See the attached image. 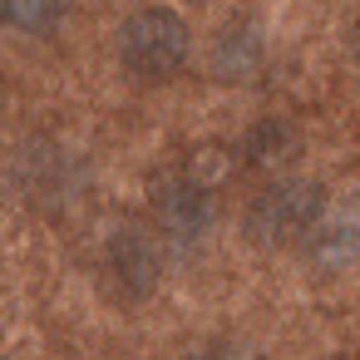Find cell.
Listing matches in <instances>:
<instances>
[{
	"label": "cell",
	"instance_id": "obj_1",
	"mask_svg": "<svg viewBox=\"0 0 360 360\" xmlns=\"http://www.w3.org/2000/svg\"><path fill=\"white\" fill-rule=\"evenodd\" d=\"M114 55L139 84H163L188 65L193 25L168 6H143L114 30Z\"/></svg>",
	"mask_w": 360,
	"mask_h": 360
},
{
	"label": "cell",
	"instance_id": "obj_2",
	"mask_svg": "<svg viewBox=\"0 0 360 360\" xmlns=\"http://www.w3.org/2000/svg\"><path fill=\"white\" fill-rule=\"evenodd\" d=\"M326 207H330V198H326V188L316 178H276V183H266L247 202L242 232H247L252 247H266V252L271 247H291V242L316 232Z\"/></svg>",
	"mask_w": 360,
	"mask_h": 360
},
{
	"label": "cell",
	"instance_id": "obj_3",
	"mask_svg": "<svg viewBox=\"0 0 360 360\" xmlns=\"http://www.w3.org/2000/svg\"><path fill=\"white\" fill-rule=\"evenodd\" d=\"M99 262H104V276L119 301H148L163 276V237L139 217H119L104 232Z\"/></svg>",
	"mask_w": 360,
	"mask_h": 360
},
{
	"label": "cell",
	"instance_id": "obj_4",
	"mask_svg": "<svg viewBox=\"0 0 360 360\" xmlns=\"http://www.w3.org/2000/svg\"><path fill=\"white\" fill-rule=\"evenodd\" d=\"M148 207H153V232L178 247H193L212 227V188H202L183 163H168L148 178Z\"/></svg>",
	"mask_w": 360,
	"mask_h": 360
},
{
	"label": "cell",
	"instance_id": "obj_5",
	"mask_svg": "<svg viewBox=\"0 0 360 360\" xmlns=\"http://www.w3.org/2000/svg\"><path fill=\"white\" fill-rule=\"evenodd\" d=\"M311 257L326 262V266H345V262L360 257V193L330 198L326 217L311 232Z\"/></svg>",
	"mask_w": 360,
	"mask_h": 360
},
{
	"label": "cell",
	"instance_id": "obj_6",
	"mask_svg": "<svg viewBox=\"0 0 360 360\" xmlns=\"http://www.w3.org/2000/svg\"><path fill=\"white\" fill-rule=\"evenodd\" d=\"M60 173H65V178H75V163H70V153H55L50 143H30V148H20V153H15L20 193H25V198H35V202H55V198H65V188H70V183H60Z\"/></svg>",
	"mask_w": 360,
	"mask_h": 360
},
{
	"label": "cell",
	"instance_id": "obj_7",
	"mask_svg": "<svg viewBox=\"0 0 360 360\" xmlns=\"http://www.w3.org/2000/svg\"><path fill=\"white\" fill-rule=\"evenodd\" d=\"M296 148H301V139H296V129H291L286 119H257V124L242 134L237 158H242L247 168H276V163H291Z\"/></svg>",
	"mask_w": 360,
	"mask_h": 360
},
{
	"label": "cell",
	"instance_id": "obj_8",
	"mask_svg": "<svg viewBox=\"0 0 360 360\" xmlns=\"http://www.w3.org/2000/svg\"><path fill=\"white\" fill-rule=\"evenodd\" d=\"M262 65V40L242 25H227L222 30V40L212 45V75L222 79V84H237V79H247L252 70Z\"/></svg>",
	"mask_w": 360,
	"mask_h": 360
},
{
	"label": "cell",
	"instance_id": "obj_9",
	"mask_svg": "<svg viewBox=\"0 0 360 360\" xmlns=\"http://www.w3.org/2000/svg\"><path fill=\"white\" fill-rule=\"evenodd\" d=\"M60 20H65V6H55V0H6L0 6V25L25 35H50Z\"/></svg>",
	"mask_w": 360,
	"mask_h": 360
},
{
	"label": "cell",
	"instance_id": "obj_10",
	"mask_svg": "<svg viewBox=\"0 0 360 360\" xmlns=\"http://www.w3.org/2000/svg\"><path fill=\"white\" fill-rule=\"evenodd\" d=\"M183 360H247V355L232 350V345H202V350H193V355H183Z\"/></svg>",
	"mask_w": 360,
	"mask_h": 360
},
{
	"label": "cell",
	"instance_id": "obj_11",
	"mask_svg": "<svg viewBox=\"0 0 360 360\" xmlns=\"http://www.w3.org/2000/svg\"><path fill=\"white\" fill-rule=\"evenodd\" d=\"M0 109H6V84H0Z\"/></svg>",
	"mask_w": 360,
	"mask_h": 360
}]
</instances>
